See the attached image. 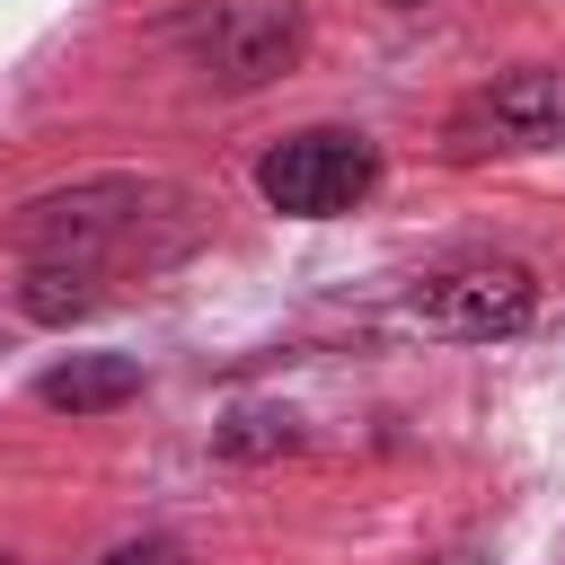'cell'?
<instances>
[{
    "label": "cell",
    "mask_w": 565,
    "mask_h": 565,
    "mask_svg": "<svg viewBox=\"0 0 565 565\" xmlns=\"http://www.w3.org/2000/svg\"><path fill=\"white\" fill-rule=\"evenodd\" d=\"M380 185V150L344 124H309V132H282L265 159H256V194L291 221H335L353 212L362 194Z\"/></svg>",
    "instance_id": "6da1fadb"
},
{
    "label": "cell",
    "mask_w": 565,
    "mask_h": 565,
    "mask_svg": "<svg viewBox=\"0 0 565 565\" xmlns=\"http://www.w3.org/2000/svg\"><path fill=\"white\" fill-rule=\"evenodd\" d=\"M565 141V79L556 71H503L477 97L450 106L441 150L450 159H494V150H556Z\"/></svg>",
    "instance_id": "7a4b0ae2"
},
{
    "label": "cell",
    "mask_w": 565,
    "mask_h": 565,
    "mask_svg": "<svg viewBox=\"0 0 565 565\" xmlns=\"http://www.w3.org/2000/svg\"><path fill=\"white\" fill-rule=\"evenodd\" d=\"M177 44H185L212 79L256 88V79H274V71L300 53V9H282V0H194V9L177 18Z\"/></svg>",
    "instance_id": "3957f363"
},
{
    "label": "cell",
    "mask_w": 565,
    "mask_h": 565,
    "mask_svg": "<svg viewBox=\"0 0 565 565\" xmlns=\"http://www.w3.org/2000/svg\"><path fill=\"white\" fill-rule=\"evenodd\" d=\"M141 203H150V185H71V194H44V203H26L18 247H26V265H97L106 274V247L141 238Z\"/></svg>",
    "instance_id": "277c9868"
},
{
    "label": "cell",
    "mask_w": 565,
    "mask_h": 565,
    "mask_svg": "<svg viewBox=\"0 0 565 565\" xmlns=\"http://www.w3.org/2000/svg\"><path fill=\"white\" fill-rule=\"evenodd\" d=\"M406 318L433 327V335H459V344H486V335H521L539 318V282L530 265H450V274H424L406 291Z\"/></svg>",
    "instance_id": "5b68a950"
},
{
    "label": "cell",
    "mask_w": 565,
    "mask_h": 565,
    "mask_svg": "<svg viewBox=\"0 0 565 565\" xmlns=\"http://www.w3.org/2000/svg\"><path fill=\"white\" fill-rule=\"evenodd\" d=\"M35 397L53 415H106V406L141 397V362H124V353H71V362H53L35 380Z\"/></svg>",
    "instance_id": "8992f818"
},
{
    "label": "cell",
    "mask_w": 565,
    "mask_h": 565,
    "mask_svg": "<svg viewBox=\"0 0 565 565\" xmlns=\"http://www.w3.org/2000/svg\"><path fill=\"white\" fill-rule=\"evenodd\" d=\"M106 291H97V265H26V318L62 327V318H88Z\"/></svg>",
    "instance_id": "52a82bcc"
},
{
    "label": "cell",
    "mask_w": 565,
    "mask_h": 565,
    "mask_svg": "<svg viewBox=\"0 0 565 565\" xmlns=\"http://www.w3.org/2000/svg\"><path fill=\"white\" fill-rule=\"evenodd\" d=\"M106 565H177V547H159V539H132V547H115Z\"/></svg>",
    "instance_id": "ba28073f"
},
{
    "label": "cell",
    "mask_w": 565,
    "mask_h": 565,
    "mask_svg": "<svg viewBox=\"0 0 565 565\" xmlns=\"http://www.w3.org/2000/svg\"><path fill=\"white\" fill-rule=\"evenodd\" d=\"M441 565H468V556H441Z\"/></svg>",
    "instance_id": "9c48e42d"
},
{
    "label": "cell",
    "mask_w": 565,
    "mask_h": 565,
    "mask_svg": "<svg viewBox=\"0 0 565 565\" xmlns=\"http://www.w3.org/2000/svg\"><path fill=\"white\" fill-rule=\"evenodd\" d=\"M0 565H9V556H0Z\"/></svg>",
    "instance_id": "30bf717a"
}]
</instances>
